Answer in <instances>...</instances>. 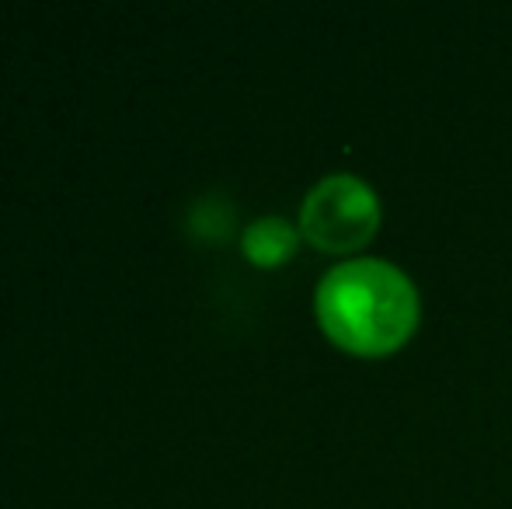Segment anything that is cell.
<instances>
[{
  "label": "cell",
  "instance_id": "1",
  "mask_svg": "<svg viewBox=\"0 0 512 509\" xmlns=\"http://www.w3.org/2000/svg\"><path fill=\"white\" fill-rule=\"evenodd\" d=\"M314 314L338 349L377 360L415 335L422 307L405 269L384 258H349L317 283Z\"/></svg>",
  "mask_w": 512,
  "mask_h": 509
},
{
  "label": "cell",
  "instance_id": "2",
  "mask_svg": "<svg viewBox=\"0 0 512 509\" xmlns=\"http://www.w3.org/2000/svg\"><path fill=\"white\" fill-rule=\"evenodd\" d=\"M380 227V199L373 185L356 175H328L304 196L300 234L328 255L359 252L373 241Z\"/></svg>",
  "mask_w": 512,
  "mask_h": 509
},
{
  "label": "cell",
  "instance_id": "3",
  "mask_svg": "<svg viewBox=\"0 0 512 509\" xmlns=\"http://www.w3.org/2000/svg\"><path fill=\"white\" fill-rule=\"evenodd\" d=\"M300 245V231L283 217H258L244 227L241 248L248 255V262L262 265V269H272V265L290 262L293 252Z\"/></svg>",
  "mask_w": 512,
  "mask_h": 509
},
{
  "label": "cell",
  "instance_id": "4",
  "mask_svg": "<svg viewBox=\"0 0 512 509\" xmlns=\"http://www.w3.org/2000/svg\"><path fill=\"white\" fill-rule=\"evenodd\" d=\"M230 224H234V210L223 203L220 196H206L199 199L196 206L189 210V231L196 238H227L230 234Z\"/></svg>",
  "mask_w": 512,
  "mask_h": 509
}]
</instances>
